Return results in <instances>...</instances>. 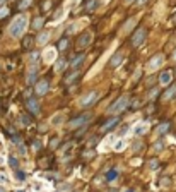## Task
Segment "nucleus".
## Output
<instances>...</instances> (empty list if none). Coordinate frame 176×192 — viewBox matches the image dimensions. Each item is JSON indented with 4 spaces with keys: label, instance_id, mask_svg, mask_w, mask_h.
<instances>
[{
    "label": "nucleus",
    "instance_id": "22",
    "mask_svg": "<svg viewBox=\"0 0 176 192\" xmlns=\"http://www.w3.org/2000/svg\"><path fill=\"white\" fill-rule=\"evenodd\" d=\"M135 22H137V19H130L127 24H125V28H123V33H128L130 29H132L133 26H135Z\"/></svg>",
    "mask_w": 176,
    "mask_h": 192
},
{
    "label": "nucleus",
    "instance_id": "34",
    "mask_svg": "<svg viewBox=\"0 0 176 192\" xmlns=\"http://www.w3.org/2000/svg\"><path fill=\"white\" fill-rule=\"evenodd\" d=\"M9 14V9H0V19H2V17H5V15H7Z\"/></svg>",
    "mask_w": 176,
    "mask_h": 192
},
{
    "label": "nucleus",
    "instance_id": "32",
    "mask_svg": "<svg viewBox=\"0 0 176 192\" xmlns=\"http://www.w3.org/2000/svg\"><path fill=\"white\" fill-rule=\"evenodd\" d=\"M75 29H77V24H70L67 28V33H75Z\"/></svg>",
    "mask_w": 176,
    "mask_h": 192
},
{
    "label": "nucleus",
    "instance_id": "6",
    "mask_svg": "<svg viewBox=\"0 0 176 192\" xmlns=\"http://www.w3.org/2000/svg\"><path fill=\"white\" fill-rule=\"evenodd\" d=\"M162 63H164V57H162V55H156L154 59L149 62V65H147V67H149V70H157Z\"/></svg>",
    "mask_w": 176,
    "mask_h": 192
},
{
    "label": "nucleus",
    "instance_id": "14",
    "mask_svg": "<svg viewBox=\"0 0 176 192\" xmlns=\"http://www.w3.org/2000/svg\"><path fill=\"white\" fill-rule=\"evenodd\" d=\"M27 108H29V110L33 111L34 115L40 113V105H38V101L33 100V98H29V100H27Z\"/></svg>",
    "mask_w": 176,
    "mask_h": 192
},
{
    "label": "nucleus",
    "instance_id": "33",
    "mask_svg": "<svg viewBox=\"0 0 176 192\" xmlns=\"http://www.w3.org/2000/svg\"><path fill=\"white\" fill-rule=\"evenodd\" d=\"M29 4H31V0H22V2H21V5H19V7H21V9H26L27 5H29Z\"/></svg>",
    "mask_w": 176,
    "mask_h": 192
},
{
    "label": "nucleus",
    "instance_id": "44",
    "mask_svg": "<svg viewBox=\"0 0 176 192\" xmlns=\"http://www.w3.org/2000/svg\"><path fill=\"white\" fill-rule=\"evenodd\" d=\"M0 192H5V189H4V187H0Z\"/></svg>",
    "mask_w": 176,
    "mask_h": 192
},
{
    "label": "nucleus",
    "instance_id": "8",
    "mask_svg": "<svg viewBox=\"0 0 176 192\" xmlns=\"http://www.w3.org/2000/svg\"><path fill=\"white\" fill-rule=\"evenodd\" d=\"M89 118H91V115H81L79 118H73L72 122H70V129H77V127L84 125Z\"/></svg>",
    "mask_w": 176,
    "mask_h": 192
},
{
    "label": "nucleus",
    "instance_id": "27",
    "mask_svg": "<svg viewBox=\"0 0 176 192\" xmlns=\"http://www.w3.org/2000/svg\"><path fill=\"white\" fill-rule=\"evenodd\" d=\"M9 165H10L12 168H15V170H17V165H19V161L14 158V156H10V158H9Z\"/></svg>",
    "mask_w": 176,
    "mask_h": 192
},
{
    "label": "nucleus",
    "instance_id": "36",
    "mask_svg": "<svg viewBox=\"0 0 176 192\" xmlns=\"http://www.w3.org/2000/svg\"><path fill=\"white\" fill-rule=\"evenodd\" d=\"M149 165H150V168H152V170H156V168H157V159H152Z\"/></svg>",
    "mask_w": 176,
    "mask_h": 192
},
{
    "label": "nucleus",
    "instance_id": "20",
    "mask_svg": "<svg viewBox=\"0 0 176 192\" xmlns=\"http://www.w3.org/2000/svg\"><path fill=\"white\" fill-rule=\"evenodd\" d=\"M48 40H50V33H41L40 36H38V43H40V45L48 43Z\"/></svg>",
    "mask_w": 176,
    "mask_h": 192
},
{
    "label": "nucleus",
    "instance_id": "45",
    "mask_svg": "<svg viewBox=\"0 0 176 192\" xmlns=\"http://www.w3.org/2000/svg\"><path fill=\"white\" fill-rule=\"evenodd\" d=\"M4 2H5V0H0V5H4Z\"/></svg>",
    "mask_w": 176,
    "mask_h": 192
},
{
    "label": "nucleus",
    "instance_id": "18",
    "mask_svg": "<svg viewBox=\"0 0 176 192\" xmlns=\"http://www.w3.org/2000/svg\"><path fill=\"white\" fill-rule=\"evenodd\" d=\"M121 60H123V53L118 52L116 55H115L113 59H111V65H113V67H118V65L121 63Z\"/></svg>",
    "mask_w": 176,
    "mask_h": 192
},
{
    "label": "nucleus",
    "instance_id": "35",
    "mask_svg": "<svg viewBox=\"0 0 176 192\" xmlns=\"http://www.w3.org/2000/svg\"><path fill=\"white\" fill-rule=\"evenodd\" d=\"M19 153H21V155H26V148H24L22 142H19Z\"/></svg>",
    "mask_w": 176,
    "mask_h": 192
},
{
    "label": "nucleus",
    "instance_id": "29",
    "mask_svg": "<svg viewBox=\"0 0 176 192\" xmlns=\"http://www.w3.org/2000/svg\"><path fill=\"white\" fill-rule=\"evenodd\" d=\"M2 184H4V185L9 184V178H7V175H5V173H0V185H2Z\"/></svg>",
    "mask_w": 176,
    "mask_h": 192
},
{
    "label": "nucleus",
    "instance_id": "4",
    "mask_svg": "<svg viewBox=\"0 0 176 192\" xmlns=\"http://www.w3.org/2000/svg\"><path fill=\"white\" fill-rule=\"evenodd\" d=\"M147 130H149V122H139V124H135V127L132 129V134L133 136H142Z\"/></svg>",
    "mask_w": 176,
    "mask_h": 192
},
{
    "label": "nucleus",
    "instance_id": "7",
    "mask_svg": "<svg viewBox=\"0 0 176 192\" xmlns=\"http://www.w3.org/2000/svg\"><path fill=\"white\" fill-rule=\"evenodd\" d=\"M145 36H147V31L145 29H139V31H137L135 36H133V40H132L133 46H140V45L144 43V40H145Z\"/></svg>",
    "mask_w": 176,
    "mask_h": 192
},
{
    "label": "nucleus",
    "instance_id": "9",
    "mask_svg": "<svg viewBox=\"0 0 176 192\" xmlns=\"http://www.w3.org/2000/svg\"><path fill=\"white\" fill-rule=\"evenodd\" d=\"M115 142H116V137L110 136V137H108L106 141H103V142L99 144V151H106V149L110 148V146H111V148H113V146H115Z\"/></svg>",
    "mask_w": 176,
    "mask_h": 192
},
{
    "label": "nucleus",
    "instance_id": "19",
    "mask_svg": "<svg viewBox=\"0 0 176 192\" xmlns=\"http://www.w3.org/2000/svg\"><path fill=\"white\" fill-rule=\"evenodd\" d=\"M14 177H15V180H17V182H24V180H26V173H24L22 170H15Z\"/></svg>",
    "mask_w": 176,
    "mask_h": 192
},
{
    "label": "nucleus",
    "instance_id": "43",
    "mask_svg": "<svg viewBox=\"0 0 176 192\" xmlns=\"http://www.w3.org/2000/svg\"><path fill=\"white\" fill-rule=\"evenodd\" d=\"M173 60L176 62V50H174V53H173Z\"/></svg>",
    "mask_w": 176,
    "mask_h": 192
},
{
    "label": "nucleus",
    "instance_id": "39",
    "mask_svg": "<svg viewBox=\"0 0 176 192\" xmlns=\"http://www.w3.org/2000/svg\"><path fill=\"white\" fill-rule=\"evenodd\" d=\"M156 94H157V89H154V91H150V93H149V98H154Z\"/></svg>",
    "mask_w": 176,
    "mask_h": 192
},
{
    "label": "nucleus",
    "instance_id": "30",
    "mask_svg": "<svg viewBox=\"0 0 176 192\" xmlns=\"http://www.w3.org/2000/svg\"><path fill=\"white\" fill-rule=\"evenodd\" d=\"M38 59H40V53H38V52H33V53H31L29 60H31L33 63H36V60H38Z\"/></svg>",
    "mask_w": 176,
    "mask_h": 192
},
{
    "label": "nucleus",
    "instance_id": "25",
    "mask_svg": "<svg viewBox=\"0 0 176 192\" xmlns=\"http://www.w3.org/2000/svg\"><path fill=\"white\" fill-rule=\"evenodd\" d=\"M65 67H67V62H65V60H58V62H57L55 70H57V72H62V70L65 69Z\"/></svg>",
    "mask_w": 176,
    "mask_h": 192
},
{
    "label": "nucleus",
    "instance_id": "2",
    "mask_svg": "<svg viewBox=\"0 0 176 192\" xmlns=\"http://www.w3.org/2000/svg\"><path fill=\"white\" fill-rule=\"evenodd\" d=\"M127 105H128V100H127V96H121V98H118V100L110 107L108 113H111V115H118V113H121V111H123L125 108H127Z\"/></svg>",
    "mask_w": 176,
    "mask_h": 192
},
{
    "label": "nucleus",
    "instance_id": "40",
    "mask_svg": "<svg viewBox=\"0 0 176 192\" xmlns=\"http://www.w3.org/2000/svg\"><path fill=\"white\" fill-rule=\"evenodd\" d=\"M94 5H96V0H92V2H89V5H87V9H89V11H91V9H92V7H94Z\"/></svg>",
    "mask_w": 176,
    "mask_h": 192
},
{
    "label": "nucleus",
    "instance_id": "41",
    "mask_svg": "<svg viewBox=\"0 0 176 192\" xmlns=\"http://www.w3.org/2000/svg\"><path fill=\"white\" fill-rule=\"evenodd\" d=\"M145 2H147V0H139V5H144Z\"/></svg>",
    "mask_w": 176,
    "mask_h": 192
},
{
    "label": "nucleus",
    "instance_id": "12",
    "mask_svg": "<svg viewBox=\"0 0 176 192\" xmlns=\"http://www.w3.org/2000/svg\"><path fill=\"white\" fill-rule=\"evenodd\" d=\"M171 79H173V74L169 70H166V72H162V74L159 76V82H161L162 86H168L169 82H171Z\"/></svg>",
    "mask_w": 176,
    "mask_h": 192
},
{
    "label": "nucleus",
    "instance_id": "38",
    "mask_svg": "<svg viewBox=\"0 0 176 192\" xmlns=\"http://www.w3.org/2000/svg\"><path fill=\"white\" fill-rule=\"evenodd\" d=\"M67 48V40H62V43H60V50H65Z\"/></svg>",
    "mask_w": 176,
    "mask_h": 192
},
{
    "label": "nucleus",
    "instance_id": "1",
    "mask_svg": "<svg viewBox=\"0 0 176 192\" xmlns=\"http://www.w3.org/2000/svg\"><path fill=\"white\" fill-rule=\"evenodd\" d=\"M26 29H27V17L24 14L17 15V17L10 22V26H9V33H10L12 38H21Z\"/></svg>",
    "mask_w": 176,
    "mask_h": 192
},
{
    "label": "nucleus",
    "instance_id": "17",
    "mask_svg": "<svg viewBox=\"0 0 176 192\" xmlns=\"http://www.w3.org/2000/svg\"><path fill=\"white\" fill-rule=\"evenodd\" d=\"M116 178H118V170H116V168L106 172V180H108V182H115Z\"/></svg>",
    "mask_w": 176,
    "mask_h": 192
},
{
    "label": "nucleus",
    "instance_id": "23",
    "mask_svg": "<svg viewBox=\"0 0 176 192\" xmlns=\"http://www.w3.org/2000/svg\"><path fill=\"white\" fill-rule=\"evenodd\" d=\"M84 60H86V57H84V55L77 57V59H75V60H73V62H72V69H77V67L81 65L82 62H84Z\"/></svg>",
    "mask_w": 176,
    "mask_h": 192
},
{
    "label": "nucleus",
    "instance_id": "13",
    "mask_svg": "<svg viewBox=\"0 0 176 192\" xmlns=\"http://www.w3.org/2000/svg\"><path fill=\"white\" fill-rule=\"evenodd\" d=\"M91 38H92V34H91V33H86V34H82V36H81V40H79V43H77V46H79V48H84V46H87V45L91 43Z\"/></svg>",
    "mask_w": 176,
    "mask_h": 192
},
{
    "label": "nucleus",
    "instance_id": "24",
    "mask_svg": "<svg viewBox=\"0 0 176 192\" xmlns=\"http://www.w3.org/2000/svg\"><path fill=\"white\" fill-rule=\"evenodd\" d=\"M166 130H168V124H161V125L156 129V136H161V134H164Z\"/></svg>",
    "mask_w": 176,
    "mask_h": 192
},
{
    "label": "nucleus",
    "instance_id": "42",
    "mask_svg": "<svg viewBox=\"0 0 176 192\" xmlns=\"http://www.w3.org/2000/svg\"><path fill=\"white\" fill-rule=\"evenodd\" d=\"M123 192H135V190H133V189H125Z\"/></svg>",
    "mask_w": 176,
    "mask_h": 192
},
{
    "label": "nucleus",
    "instance_id": "28",
    "mask_svg": "<svg viewBox=\"0 0 176 192\" xmlns=\"http://www.w3.org/2000/svg\"><path fill=\"white\" fill-rule=\"evenodd\" d=\"M41 26H43V19H34V22H33V28H34V29H40Z\"/></svg>",
    "mask_w": 176,
    "mask_h": 192
},
{
    "label": "nucleus",
    "instance_id": "5",
    "mask_svg": "<svg viewBox=\"0 0 176 192\" xmlns=\"http://www.w3.org/2000/svg\"><path fill=\"white\" fill-rule=\"evenodd\" d=\"M55 59H57V50H55V48H46V50H44V53H43L44 63L55 62Z\"/></svg>",
    "mask_w": 176,
    "mask_h": 192
},
{
    "label": "nucleus",
    "instance_id": "10",
    "mask_svg": "<svg viewBox=\"0 0 176 192\" xmlns=\"http://www.w3.org/2000/svg\"><path fill=\"white\" fill-rule=\"evenodd\" d=\"M48 88H50V84H48L46 79H44V81H40V82L36 84V93H38L40 96H43V94H46Z\"/></svg>",
    "mask_w": 176,
    "mask_h": 192
},
{
    "label": "nucleus",
    "instance_id": "31",
    "mask_svg": "<svg viewBox=\"0 0 176 192\" xmlns=\"http://www.w3.org/2000/svg\"><path fill=\"white\" fill-rule=\"evenodd\" d=\"M63 15H65V14H63V9H62V11H58V12L55 14V21H62Z\"/></svg>",
    "mask_w": 176,
    "mask_h": 192
},
{
    "label": "nucleus",
    "instance_id": "16",
    "mask_svg": "<svg viewBox=\"0 0 176 192\" xmlns=\"http://www.w3.org/2000/svg\"><path fill=\"white\" fill-rule=\"evenodd\" d=\"M125 148H127V141L125 139H116V142H115V146H113L115 151H123Z\"/></svg>",
    "mask_w": 176,
    "mask_h": 192
},
{
    "label": "nucleus",
    "instance_id": "15",
    "mask_svg": "<svg viewBox=\"0 0 176 192\" xmlns=\"http://www.w3.org/2000/svg\"><path fill=\"white\" fill-rule=\"evenodd\" d=\"M38 65L36 63H33V67L29 69V74H27V82H34L36 81V76H38Z\"/></svg>",
    "mask_w": 176,
    "mask_h": 192
},
{
    "label": "nucleus",
    "instance_id": "21",
    "mask_svg": "<svg viewBox=\"0 0 176 192\" xmlns=\"http://www.w3.org/2000/svg\"><path fill=\"white\" fill-rule=\"evenodd\" d=\"M174 94H176V86H171V88L166 91L164 98H166V100H171V98H174Z\"/></svg>",
    "mask_w": 176,
    "mask_h": 192
},
{
    "label": "nucleus",
    "instance_id": "3",
    "mask_svg": "<svg viewBox=\"0 0 176 192\" xmlns=\"http://www.w3.org/2000/svg\"><path fill=\"white\" fill-rule=\"evenodd\" d=\"M96 98H98V91H92V93H89V94L82 96L79 105H81V107H89L92 101H96Z\"/></svg>",
    "mask_w": 176,
    "mask_h": 192
},
{
    "label": "nucleus",
    "instance_id": "37",
    "mask_svg": "<svg viewBox=\"0 0 176 192\" xmlns=\"http://www.w3.org/2000/svg\"><path fill=\"white\" fill-rule=\"evenodd\" d=\"M154 149H156V151H161V149H162V144H161V142H156V144H154Z\"/></svg>",
    "mask_w": 176,
    "mask_h": 192
},
{
    "label": "nucleus",
    "instance_id": "46",
    "mask_svg": "<svg viewBox=\"0 0 176 192\" xmlns=\"http://www.w3.org/2000/svg\"><path fill=\"white\" fill-rule=\"evenodd\" d=\"M125 2H127V4H130V2H132V0H125Z\"/></svg>",
    "mask_w": 176,
    "mask_h": 192
},
{
    "label": "nucleus",
    "instance_id": "11",
    "mask_svg": "<svg viewBox=\"0 0 176 192\" xmlns=\"http://www.w3.org/2000/svg\"><path fill=\"white\" fill-rule=\"evenodd\" d=\"M63 118H65V113H57L52 117V120H50V124H52L53 127H58L63 124Z\"/></svg>",
    "mask_w": 176,
    "mask_h": 192
},
{
    "label": "nucleus",
    "instance_id": "26",
    "mask_svg": "<svg viewBox=\"0 0 176 192\" xmlns=\"http://www.w3.org/2000/svg\"><path fill=\"white\" fill-rule=\"evenodd\" d=\"M116 124H118V120H116V118H113V120H110V122H106V125L103 127V130H110L111 127H115Z\"/></svg>",
    "mask_w": 176,
    "mask_h": 192
}]
</instances>
